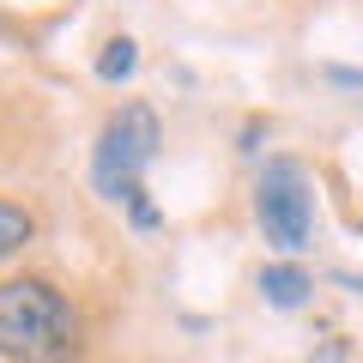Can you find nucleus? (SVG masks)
<instances>
[{
	"label": "nucleus",
	"instance_id": "nucleus-1",
	"mask_svg": "<svg viewBox=\"0 0 363 363\" xmlns=\"http://www.w3.org/2000/svg\"><path fill=\"white\" fill-rule=\"evenodd\" d=\"M79 321L73 303L49 279H6L0 285V357L6 363H73Z\"/></svg>",
	"mask_w": 363,
	"mask_h": 363
},
{
	"label": "nucleus",
	"instance_id": "nucleus-4",
	"mask_svg": "<svg viewBox=\"0 0 363 363\" xmlns=\"http://www.w3.org/2000/svg\"><path fill=\"white\" fill-rule=\"evenodd\" d=\"M309 272L303 267H267L260 272V297L272 303V309H303V303H309Z\"/></svg>",
	"mask_w": 363,
	"mask_h": 363
},
{
	"label": "nucleus",
	"instance_id": "nucleus-3",
	"mask_svg": "<svg viewBox=\"0 0 363 363\" xmlns=\"http://www.w3.org/2000/svg\"><path fill=\"white\" fill-rule=\"evenodd\" d=\"M255 218L267 230V242L279 248H309V230H315V188L303 176V164L291 157H272L267 176L255 188Z\"/></svg>",
	"mask_w": 363,
	"mask_h": 363
},
{
	"label": "nucleus",
	"instance_id": "nucleus-5",
	"mask_svg": "<svg viewBox=\"0 0 363 363\" xmlns=\"http://www.w3.org/2000/svg\"><path fill=\"white\" fill-rule=\"evenodd\" d=\"M30 236H37V218H30L25 206H13V200H0V260L18 255Z\"/></svg>",
	"mask_w": 363,
	"mask_h": 363
},
{
	"label": "nucleus",
	"instance_id": "nucleus-6",
	"mask_svg": "<svg viewBox=\"0 0 363 363\" xmlns=\"http://www.w3.org/2000/svg\"><path fill=\"white\" fill-rule=\"evenodd\" d=\"M133 67H140V49H133L128 37H116L104 55H97V79H128Z\"/></svg>",
	"mask_w": 363,
	"mask_h": 363
},
{
	"label": "nucleus",
	"instance_id": "nucleus-2",
	"mask_svg": "<svg viewBox=\"0 0 363 363\" xmlns=\"http://www.w3.org/2000/svg\"><path fill=\"white\" fill-rule=\"evenodd\" d=\"M152 157H157V116L145 104L121 109L104 128V140H97V157H91V176L104 188V200H128L140 224H152V206H145V188H140Z\"/></svg>",
	"mask_w": 363,
	"mask_h": 363
}]
</instances>
